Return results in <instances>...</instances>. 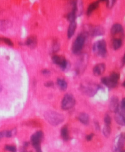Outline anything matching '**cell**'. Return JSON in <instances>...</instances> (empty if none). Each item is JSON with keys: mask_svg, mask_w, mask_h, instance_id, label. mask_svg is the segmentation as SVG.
<instances>
[{"mask_svg": "<svg viewBox=\"0 0 125 152\" xmlns=\"http://www.w3.org/2000/svg\"><path fill=\"white\" fill-rule=\"evenodd\" d=\"M120 152H125V150H121Z\"/></svg>", "mask_w": 125, "mask_h": 152, "instance_id": "34", "label": "cell"}, {"mask_svg": "<svg viewBox=\"0 0 125 152\" xmlns=\"http://www.w3.org/2000/svg\"><path fill=\"white\" fill-rule=\"evenodd\" d=\"M93 52L97 55L101 56V57H104L107 54V49H106V43L104 40H100L96 42L93 46Z\"/></svg>", "mask_w": 125, "mask_h": 152, "instance_id": "3", "label": "cell"}, {"mask_svg": "<svg viewBox=\"0 0 125 152\" xmlns=\"http://www.w3.org/2000/svg\"><path fill=\"white\" fill-rule=\"evenodd\" d=\"M111 129L110 125H106L103 129V134H104L105 137H109V135H110V134H111Z\"/></svg>", "mask_w": 125, "mask_h": 152, "instance_id": "22", "label": "cell"}, {"mask_svg": "<svg viewBox=\"0 0 125 152\" xmlns=\"http://www.w3.org/2000/svg\"><path fill=\"white\" fill-rule=\"evenodd\" d=\"M120 106H121L124 110H125V98L123 99V100L121 101V103Z\"/></svg>", "mask_w": 125, "mask_h": 152, "instance_id": "28", "label": "cell"}, {"mask_svg": "<svg viewBox=\"0 0 125 152\" xmlns=\"http://www.w3.org/2000/svg\"><path fill=\"white\" fill-rule=\"evenodd\" d=\"M106 67L104 64L100 63L97 64L93 68V74L97 76L102 75L105 70Z\"/></svg>", "mask_w": 125, "mask_h": 152, "instance_id": "9", "label": "cell"}, {"mask_svg": "<svg viewBox=\"0 0 125 152\" xmlns=\"http://www.w3.org/2000/svg\"><path fill=\"white\" fill-rule=\"evenodd\" d=\"M93 137V134H89V135L87 136V137H86V139H87L88 141H90V140L92 139Z\"/></svg>", "mask_w": 125, "mask_h": 152, "instance_id": "29", "label": "cell"}, {"mask_svg": "<svg viewBox=\"0 0 125 152\" xmlns=\"http://www.w3.org/2000/svg\"><path fill=\"white\" fill-rule=\"evenodd\" d=\"M52 60L54 64L59 66L62 69H67V67L68 66V62L64 57L59 55H55L53 57Z\"/></svg>", "mask_w": 125, "mask_h": 152, "instance_id": "7", "label": "cell"}, {"mask_svg": "<svg viewBox=\"0 0 125 152\" xmlns=\"http://www.w3.org/2000/svg\"><path fill=\"white\" fill-rule=\"evenodd\" d=\"M45 118L52 125H57L64 121V117L61 114L53 111H46L45 113Z\"/></svg>", "mask_w": 125, "mask_h": 152, "instance_id": "1", "label": "cell"}, {"mask_svg": "<svg viewBox=\"0 0 125 152\" xmlns=\"http://www.w3.org/2000/svg\"><path fill=\"white\" fill-rule=\"evenodd\" d=\"M26 44L30 47H35L37 45V39L34 36L29 37L26 41Z\"/></svg>", "mask_w": 125, "mask_h": 152, "instance_id": "18", "label": "cell"}, {"mask_svg": "<svg viewBox=\"0 0 125 152\" xmlns=\"http://www.w3.org/2000/svg\"><path fill=\"white\" fill-rule=\"evenodd\" d=\"M123 86L125 87V81H124V83H123Z\"/></svg>", "mask_w": 125, "mask_h": 152, "instance_id": "33", "label": "cell"}, {"mask_svg": "<svg viewBox=\"0 0 125 152\" xmlns=\"http://www.w3.org/2000/svg\"><path fill=\"white\" fill-rule=\"evenodd\" d=\"M61 135L62 137L63 138V139L65 141L68 140L69 139V132H68V130L67 129V127H64L61 130Z\"/></svg>", "mask_w": 125, "mask_h": 152, "instance_id": "21", "label": "cell"}, {"mask_svg": "<svg viewBox=\"0 0 125 152\" xmlns=\"http://www.w3.org/2000/svg\"><path fill=\"white\" fill-rule=\"evenodd\" d=\"M115 121L121 125H125V110L120 106L115 111Z\"/></svg>", "mask_w": 125, "mask_h": 152, "instance_id": "6", "label": "cell"}, {"mask_svg": "<svg viewBox=\"0 0 125 152\" xmlns=\"http://www.w3.org/2000/svg\"><path fill=\"white\" fill-rule=\"evenodd\" d=\"M78 119H79V120L82 123L84 124H87L89 122V117L87 114L85 113H81L79 117H78Z\"/></svg>", "mask_w": 125, "mask_h": 152, "instance_id": "17", "label": "cell"}, {"mask_svg": "<svg viewBox=\"0 0 125 152\" xmlns=\"http://www.w3.org/2000/svg\"><path fill=\"white\" fill-rule=\"evenodd\" d=\"M43 134L41 131H38L34 133L31 137V142L37 152H42L40 143L43 139Z\"/></svg>", "mask_w": 125, "mask_h": 152, "instance_id": "4", "label": "cell"}, {"mask_svg": "<svg viewBox=\"0 0 125 152\" xmlns=\"http://www.w3.org/2000/svg\"><path fill=\"white\" fill-rule=\"evenodd\" d=\"M122 64L123 65L125 64V53H124V56L123 57V58H122Z\"/></svg>", "mask_w": 125, "mask_h": 152, "instance_id": "30", "label": "cell"}, {"mask_svg": "<svg viewBox=\"0 0 125 152\" xmlns=\"http://www.w3.org/2000/svg\"><path fill=\"white\" fill-rule=\"evenodd\" d=\"M1 90H2V86H1V84H0V92H1Z\"/></svg>", "mask_w": 125, "mask_h": 152, "instance_id": "32", "label": "cell"}, {"mask_svg": "<svg viewBox=\"0 0 125 152\" xmlns=\"http://www.w3.org/2000/svg\"><path fill=\"white\" fill-rule=\"evenodd\" d=\"M85 41V36L84 34H81L78 35L75 39L72 46V52L74 53H78L82 49L84 43Z\"/></svg>", "mask_w": 125, "mask_h": 152, "instance_id": "2", "label": "cell"}, {"mask_svg": "<svg viewBox=\"0 0 125 152\" xmlns=\"http://www.w3.org/2000/svg\"><path fill=\"white\" fill-rule=\"evenodd\" d=\"M84 92L86 93V94L89 95L90 96L95 95L98 90L97 85L95 84H89L86 86H84Z\"/></svg>", "mask_w": 125, "mask_h": 152, "instance_id": "8", "label": "cell"}, {"mask_svg": "<svg viewBox=\"0 0 125 152\" xmlns=\"http://www.w3.org/2000/svg\"><path fill=\"white\" fill-rule=\"evenodd\" d=\"M119 106V100L117 99V98L116 97H114L112 98L111 101V104H110V109L112 111H116V110H117Z\"/></svg>", "mask_w": 125, "mask_h": 152, "instance_id": "14", "label": "cell"}, {"mask_svg": "<svg viewBox=\"0 0 125 152\" xmlns=\"http://www.w3.org/2000/svg\"><path fill=\"white\" fill-rule=\"evenodd\" d=\"M110 78L113 80V81L118 83V81L120 78V75L117 73H113L110 76Z\"/></svg>", "mask_w": 125, "mask_h": 152, "instance_id": "23", "label": "cell"}, {"mask_svg": "<svg viewBox=\"0 0 125 152\" xmlns=\"http://www.w3.org/2000/svg\"><path fill=\"white\" fill-rule=\"evenodd\" d=\"M123 27L120 24H115L111 28V34L112 35H116L123 32Z\"/></svg>", "mask_w": 125, "mask_h": 152, "instance_id": "13", "label": "cell"}, {"mask_svg": "<svg viewBox=\"0 0 125 152\" xmlns=\"http://www.w3.org/2000/svg\"><path fill=\"white\" fill-rule=\"evenodd\" d=\"M1 40L4 43L7 44V45H9L10 46H13V43L9 39L6 38H1Z\"/></svg>", "mask_w": 125, "mask_h": 152, "instance_id": "25", "label": "cell"}, {"mask_svg": "<svg viewBox=\"0 0 125 152\" xmlns=\"http://www.w3.org/2000/svg\"><path fill=\"white\" fill-rule=\"evenodd\" d=\"M99 6V2L98 1H95L92 3H91L90 4V6H89L87 11V14L88 15H90L92 13V12L95 11L97 8Z\"/></svg>", "mask_w": 125, "mask_h": 152, "instance_id": "15", "label": "cell"}, {"mask_svg": "<svg viewBox=\"0 0 125 152\" xmlns=\"http://www.w3.org/2000/svg\"><path fill=\"white\" fill-rule=\"evenodd\" d=\"M2 138H3V133L1 132H0V139Z\"/></svg>", "mask_w": 125, "mask_h": 152, "instance_id": "31", "label": "cell"}, {"mask_svg": "<svg viewBox=\"0 0 125 152\" xmlns=\"http://www.w3.org/2000/svg\"><path fill=\"white\" fill-rule=\"evenodd\" d=\"M5 148L6 150L9 151L10 152H16L17 151L16 147L13 146H6Z\"/></svg>", "mask_w": 125, "mask_h": 152, "instance_id": "24", "label": "cell"}, {"mask_svg": "<svg viewBox=\"0 0 125 152\" xmlns=\"http://www.w3.org/2000/svg\"><path fill=\"white\" fill-rule=\"evenodd\" d=\"M76 27H77V25H76V22L75 21L71 22V23H70V25L69 26V27L68 29V32H67V36L69 39L71 38L74 35L76 29Z\"/></svg>", "mask_w": 125, "mask_h": 152, "instance_id": "11", "label": "cell"}, {"mask_svg": "<svg viewBox=\"0 0 125 152\" xmlns=\"http://www.w3.org/2000/svg\"><path fill=\"white\" fill-rule=\"evenodd\" d=\"M57 84L59 86V87L62 90H65L67 89V83L64 79H59L57 81Z\"/></svg>", "mask_w": 125, "mask_h": 152, "instance_id": "20", "label": "cell"}, {"mask_svg": "<svg viewBox=\"0 0 125 152\" xmlns=\"http://www.w3.org/2000/svg\"><path fill=\"white\" fill-rule=\"evenodd\" d=\"M91 34L94 36L101 35L104 34V30L102 27H96L93 29Z\"/></svg>", "mask_w": 125, "mask_h": 152, "instance_id": "19", "label": "cell"}, {"mask_svg": "<svg viewBox=\"0 0 125 152\" xmlns=\"http://www.w3.org/2000/svg\"><path fill=\"white\" fill-rule=\"evenodd\" d=\"M75 104V99L72 95L67 94L64 97L62 101V108L64 110L72 109Z\"/></svg>", "mask_w": 125, "mask_h": 152, "instance_id": "5", "label": "cell"}, {"mask_svg": "<svg viewBox=\"0 0 125 152\" xmlns=\"http://www.w3.org/2000/svg\"><path fill=\"white\" fill-rule=\"evenodd\" d=\"M125 142V136L124 134H121L118 138V139L116 141V144L115 146V150L116 151L120 150L124 146Z\"/></svg>", "mask_w": 125, "mask_h": 152, "instance_id": "12", "label": "cell"}, {"mask_svg": "<svg viewBox=\"0 0 125 152\" xmlns=\"http://www.w3.org/2000/svg\"><path fill=\"white\" fill-rule=\"evenodd\" d=\"M101 81L102 83L106 86H107L108 87H110V88H113L116 86L117 83L110 78V77H104L102 79H101Z\"/></svg>", "mask_w": 125, "mask_h": 152, "instance_id": "10", "label": "cell"}, {"mask_svg": "<svg viewBox=\"0 0 125 152\" xmlns=\"http://www.w3.org/2000/svg\"><path fill=\"white\" fill-rule=\"evenodd\" d=\"M104 122L106 125H110L111 123V117L109 116L108 115H106L105 116L104 118Z\"/></svg>", "mask_w": 125, "mask_h": 152, "instance_id": "26", "label": "cell"}, {"mask_svg": "<svg viewBox=\"0 0 125 152\" xmlns=\"http://www.w3.org/2000/svg\"><path fill=\"white\" fill-rule=\"evenodd\" d=\"M106 1L107 7L109 8H112L114 6L116 0H106Z\"/></svg>", "mask_w": 125, "mask_h": 152, "instance_id": "27", "label": "cell"}, {"mask_svg": "<svg viewBox=\"0 0 125 152\" xmlns=\"http://www.w3.org/2000/svg\"><path fill=\"white\" fill-rule=\"evenodd\" d=\"M122 46V41L121 39L115 38L112 41V47L114 50H118Z\"/></svg>", "mask_w": 125, "mask_h": 152, "instance_id": "16", "label": "cell"}]
</instances>
